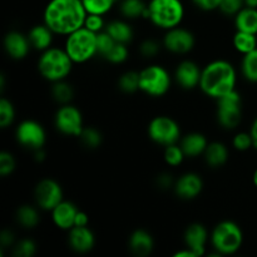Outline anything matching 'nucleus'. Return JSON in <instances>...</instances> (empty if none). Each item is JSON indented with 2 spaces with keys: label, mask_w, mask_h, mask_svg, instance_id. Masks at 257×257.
Segmentation results:
<instances>
[{
  "label": "nucleus",
  "mask_w": 257,
  "mask_h": 257,
  "mask_svg": "<svg viewBox=\"0 0 257 257\" xmlns=\"http://www.w3.org/2000/svg\"><path fill=\"white\" fill-rule=\"evenodd\" d=\"M87 15L82 0H50L44 10V24L54 34L67 37L84 27Z\"/></svg>",
  "instance_id": "f257e3e1"
},
{
  "label": "nucleus",
  "mask_w": 257,
  "mask_h": 257,
  "mask_svg": "<svg viewBox=\"0 0 257 257\" xmlns=\"http://www.w3.org/2000/svg\"><path fill=\"white\" fill-rule=\"evenodd\" d=\"M235 87L236 70L231 63L226 60H213L202 69L200 88L208 97L218 99L235 90Z\"/></svg>",
  "instance_id": "f03ea898"
},
{
  "label": "nucleus",
  "mask_w": 257,
  "mask_h": 257,
  "mask_svg": "<svg viewBox=\"0 0 257 257\" xmlns=\"http://www.w3.org/2000/svg\"><path fill=\"white\" fill-rule=\"evenodd\" d=\"M73 64L74 63L65 49L50 47L40 55L38 69L44 79L54 83L64 80L72 72Z\"/></svg>",
  "instance_id": "7ed1b4c3"
},
{
  "label": "nucleus",
  "mask_w": 257,
  "mask_h": 257,
  "mask_svg": "<svg viewBox=\"0 0 257 257\" xmlns=\"http://www.w3.org/2000/svg\"><path fill=\"white\" fill-rule=\"evenodd\" d=\"M185 17V8L181 0H151L147 18L158 28L172 29L178 27Z\"/></svg>",
  "instance_id": "20e7f679"
},
{
  "label": "nucleus",
  "mask_w": 257,
  "mask_h": 257,
  "mask_svg": "<svg viewBox=\"0 0 257 257\" xmlns=\"http://www.w3.org/2000/svg\"><path fill=\"white\" fill-rule=\"evenodd\" d=\"M65 52L73 60V63H85L92 59L97 50V33L87 29L85 27L79 28L75 32L67 35L64 45Z\"/></svg>",
  "instance_id": "39448f33"
},
{
  "label": "nucleus",
  "mask_w": 257,
  "mask_h": 257,
  "mask_svg": "<svg viewBox=\"0 0 257 257\" xmlns=\"http://www.w3.org/2000/svg\"><path fill=\"white\" fill-rule=\"evenodd\" d=\"M243 241V233L237 223L222 221L213 228L211 243L217 255H232L240 250Z\"/></svg>",
  "instance_id": "423d86ee"
},
{
  "label": "nucleus",
  "mask_w": 257,
  "mask_h": 257,
  "mask_svg": "<svg viewBox=\"0 0 257 257\" xmlns=\"http://www.w3.org/2000/svg\"><path fill=\"white\" fill-rule=\"evenodd\" d=\"M171 87L167 70L157 64L148 65L140 72V89L151 97H162Z\"/></svg>",
  "instance_id": "0eeeda50"
},
{
  "label": "nucleus",
  "mask_w": 257,
  "mask_h": 257,
  "mask_svg": "<svg viewBox=\"0 0 257 257\" xmlns=\"http://www.w3.org/2000/svg\"><path fill=\"white\" fill-rule=\"evenodd\" d=\"M148 136L155 143L161 146L175 145L180 140L181 130L175 119L167 115L155 117L148 124Z\"/></svg>",
  "instance_id": "6e6552de"
},
{
  "label": "nucleus",
  "mask_w": 257,
  "mask_h": 257,
  "mask_svg": "<svg viewBox=\"0 0 257 257\" xmlns=\"http://www.w3.org/2000/svg\"><path fill=\"white\" fill-rule=\"evenodd\" d=\"M242 118L241 97L237 90L227 93L217 99V119L223 128L233 130L237 127Z\"/></svg>",
  "instance_id": "1a4fd4ad"
},
{
  "label": "nucleus",
  "mask_w": 257,
  "mask_h": 257,
  "mask_svg": "<svg viewBox=\"0 0 257 257\" xmlns=\"http://www.w3.org/2000/svg\"><path fill=\"white\" fill-rule=\"evenodd\" d=\"M57 130L65 136L79 137L83 131V117L80 110L72 104H63L55 113Z\"/></svg>",
  "instance_id": "9d476101"
},
{
  "label": "nucleus",
  "mask_w": 257,
  "mask_h": 257,
  "mask_svg": "<svg viewBox=\"0 0 257 257\" xmlns=\"http://www.w3.org/2000/svg\"><path fill=\"white\" fill-rule=\"evenodd\" d=\"M35 202L44 211H52L63 201V191L59 183L50 178L42 180L35 187Z\"/></svg>",
  "instance_id": "9b49d317"
},
{
  "label": "nucleus",
  "mask_w": 257,
  "mask_h": 257,
  "mask_svg": "<svg viewBox=\"0 0 257 257\" xmlns=\"http://www.w3.org/2000/svg\"><path fill=\"white\" fill-rule=\"evenodd\" d=\"M17 141L24 147L37 151L43 148L45 143V131L42 124L35 120H24L15 131Z\"/></svg>",
  "instance_id": "f8f14e48"
},
{
  "label": "nucleus",
  "mask_w": 257,
  "mask_h": 257,
  "mask_svg": "<svg viewBox=\"0 0 257 257\" xmlns=\"http://www.w3.org/2000/svg\"><path fill=\"white\" fill-rule=\"evenodd\" d=\"M163 47L175 54H186L195 47V37L185 28H172L167 30L163 38Z\"/></svg>",
  "instance_id": "ddd939ff"
},
{
  "label": "nucleus",
  "mask_w": 257,
  "mask_h": 257,
  "mask_svg": "<svg viewBox=\"0 0 257 257\" xmlns=\"http://www.w3.org/2000/svg\"><path fill=\"white\" fill-rule=\"evenodd\" d=\"M201 73H202V69H200V67L195 62L183 60L177 65L175 78L178 85L183 89H193L196 87H200Z\"/></svg>",
  "instance_id": "4468645a"
},
{
  "label": "nucleus",
  "mask_w": 257,
  "mask_h": 257,
  "mask_svg": "<svg viewBox=\"0 0 257 257\" xmlns=\"http://www.w3.org/2000/svg\"><path fill=\"white\" fill-rule=\"evenodd\" d=\"M203 188L202 178L197 173H185L175 183V192L182 200H192L201 193Z\"/></svg>",
  "instance_id": "2eb2a0df"
},
{
  "label": "nucleus",
  "mask_w": 257,
  "mask_h": 257,
  "mask_svg": "<svg viewBox=\"0 0 257 257\" xmlns=\"http://www.w3.org/2000/svg\"><path fill=\"white\" fill-rule=\"evenodd\" d=\"M207 238L208 232L205 226L201 223H192L185 232V245L195 253L196 257H200L205 253Z\"/></svg>",
  "instance_id": "dca6fc26"
},
{
  "label": "nucleus",
  "mask_w": 257,
  "mask_h": 257,
  "mask_svg": "<svg viewBox=\"0 0 257 257\" xmlns=\"http://www.w3.org/2000/svg\"><path fill=\"white\" fill-rule=\"evenodd\" d=\"M4 48L9 57L19 60L27 57L32 44L29 42V38L25 37L22 33L10 32L4 38Z\"/></svg>",
  "instance_id": "f3484780"
},
{
  "label": "nucleus",
  "mask_w": 257,
  "mask_h": 257,
  "mask_svg": "<svg viewBox=\"0 0 257 257\" xmlns=\"http://www.w3.org/2000/svg\"><path fill=\"white\" fill-rule=\"evenodd\" d=\"M94 233L90 228H88V226H84V227L74 226L69 230V245L75 252H89L94 247Z\"/></svg>",
  "instance_id": "a211bd4d"
},
{
  "label": "nucleus",
  "mask_w": 257,
  "mask_h": 257,
  "mask_svg": "<svg viewBox=\"0 0 257 257\" xmlns=\"http://www.w3.org/2000/svg\"><path fill=\"white\" fill-rule=\"evenodd\" d=\"M78 208L69 201H62L52 210V218L55 226L62 230H70L74 226Z\"/></svg>",
  "instance_id": "6ab92c4d"
},
{
  "label": "nucleus",
  "mask_w": 257,
  "mask_h": 257,
  "mask_svg": "<svg viewBox=\"0 0 257 257\" xmlns=\"http://www.w3.org/2000/svg\"><path fill=\"white\" fill-rule=\"evenodd\" d=\"M153 237L146 230L133 231L130 237V248L132 253L137 257H146L153 250Z\"/></svg>",
  "instance_id": "aec40b11"
},
{
  "label": "nucleus",
  "mask_w": 257,
  "mask_h": 257,
  "mask_svg": "<svg viewBox=\"0 0 257 257\" xmlns=\"http://www.w3.org/2000/svg\"><path fill=\"white\" fill-rule=\"evenodd\" d=\"M180 146L182 148L183 153L186 155V157H197V156L205 153L208 142L205 136L195 132L185 136L181 140Z\"/></svg>",
  "instance_id": "412c9836"
},
{
  "label": "nucleus",
  "mask_w": 257,
  "mask_h": 257,
  "mask_svg": "<svg viewBox=\"0 0 257 257\" xmlns=\"http://www.w3.org/2000/svg\"><path fill=\"white\" fill-rule=\"evenodd\" d=\"M53 34L54 33L49 29L45 24L35 25L30 29L28 38H29V42L32 44V47L34 49L40 50V52H44L48 48H50L53 42Z\"/></svg>",
  "instance_id": "4be33fe9"
},
{
  "label": "nucleus",
  "mask_w": 257,
  "mask_h": 257,
  "mask_svg": "<svg viewBox=\"0 0 257 257\" xmlns=\"http://www.w3.org/2000/svg\"><path fill=\"white\" fill-rule=\"evenodd\" d=\"M235 25L238 32L257 34V9L243 7L235 15Z\"/></svg>",
  "instance_id": "5701e85b"
},
{
  "label": "nucleus",
  "mask_w": 257,
  "mask_h": 257,
  "mask_svg": "<svg viewBox=\"0 0 257 257\" xmlns=\"http://www.w3.org/2000/svg\"><path fill=\"white\" fill-rule=\"evenodd\" d=\"M203 155H205L206 162L210 167H221L227 161L228 150L223 143L212 142L208 143Z\"/></svg>",
  "instance_id": "b1692460"
},
{
  "label": "nucleus",
  "mask_w": 257,
  "mask_h": 257,
  "mask_svg": "<svg viewBox=\"0 0 257 257\" xmlns=\"http://www.w3.org/2000/svg\"><path fill=\"white\" fill-rule=\"evenodd\" d=\"M105 32L114 39L115 43L122 44H128L133 38L132 27L123 20H113L105 27Z\"/></svg>",
  "instance_id": "393cba45"
},
{
  "label": "nucleus",
  "mask_w": 257,
  "mask_h": 257,
  "mask_svg": "<svg viewBox=\"0 0 257 257\" xmlns=\"http://www.w3.org/2000/svg\"><path fill=\"white\" fill-rule=\"evenodd\" d=\"M147 8L143 0H122L120 2V14L127 19H137V18H147Z\"/></svg>",
  "instance_id": "a878e982"
},
{
  "label": "nucleus",
  "mask_w": 257,
  "mask_h": 257,
  "mask_svg": "<svg viewBox=\"0 0 257 257\" xmlns=\"http://www.w3.org/2000/svg\"><path fill=\"white\" fill-rule=\"evenodd\" d=\"M233 47L241 54H247V53L252 52L257 48V39L255 34H250V33L245 32H236L233 35Z\"/></svg>",
  "instance_id": "bb28decb"
},
{
  "label": "nucleus",
  "mask_w": 257,
  "mask_h": 257,
  "mask_svg": "<svg viewBox=\"0 0 257 257\" xmlns=\"http://www.w3.org/2000/svg\"><path fill=\"white\" fill-rule=\"evenodd\" d=\"M39 213L33 206L24 205L18 208L17 221L25 228H33L39 223Z\"/></svg>",
  "instance_id": "cd10ccee"
},
{
  "label": "nucleus",
  "mask_w": 257,
  "mask_h": 257,
  "mask_svg": "<svg viewBox=\"0 0 257 257\" xmlns=\"http://www.w3.org/2000/svg\"><path fill=\"white\" fill-rule=\"evenodd\" d=\"M241 70H242V75L246 80L251 83H257V48L247 54H243Z\"/></svg>",
  "instance_id": "c85d7f7f"
},
{
  "label": "nucleus",
  "mask_w": 257,
  "mask_h": 257,
  "mask_svg": "<svg viewBox=\"0 0 257 257\" xmlns=\"http://www.w3.org/2000/svg\"><path fill=\"white\" fill-rule=\"evenodd\" d=\"M52 95L53 98H54L55 102H58L59 104H68V103L73 99L74 90H73L72 85L68 84L67 82L59 80V82L53 83Z\"/></svg>",
  "instance_id": "c756f323"
},
{
  "label": "nucleus",
  "mask_w": 257,
  "mask_h": 257,
  "mask_svg": "<svg viewBox=\"0 0 257 257\" xmlns=\"http://www.w3.org/2000/svg\"><path fill=\"white\" fill-rule=\"evenodd\" d=\"M88 14L104 15L113 8L117 0H82Z\"/></svg>",
  "instance_id": "7c9ffc66"
},
{
  "label": "nucleus",
  "mask_w": 257,
  "mask_h": 257,
  "mask_svg": "<svg viewBox=\"0 0 257 257\" xmlns=\"http://www.w3.org/2000/svg\"><path fill=\"white\" fill-rule=\"evenodd\" d=\"M80 140H82V143L87 148H90V150H94V148H98L102 143V135H100L99 131L97 128L93 127H87L83 128L82 133H80Z\"/></svg>",
  "instance_id": "2f4dec72"
},
{
  "label": "nucleus",
  "mask_w": 257,
  "mask_h": 257,
  "mask_svg": "<svg viewBox=\"0 0 257 257\" xmlns=\"http://www.w3.org/2000/svg\"><path fill=\"white\" fill-rule=\"evenodd\" d=\"M119 88L124 93H135L140 89V73L127 72L119 78Z\"/></svg>",
  "instance_id": "473e14b6"
},
{
  "label": "nucleus",
  "mask_w": 257,
  "mask_h": 257,
  "mask_svg": "<svg viewBox=\"0 0 257 257\" xmlns=\"http://www.w3.org/2000/svg\"><path fill=\"white\" fill-rule=\"evenodd\" d=\"M15 118V110L12 102L7 98H2L0 100V127L7 128L13 123Z\"/></svg>",
  "instance_id": "72a5a7b5"
},
{
  "label": "nucleus",
  "mask_w": 257,
  "mask_h": 257,
  "mask_svg": "<svg viewBox=\"0 0 257 257\" xmlns=\"http://www.w3.org/2000/svg\"><path fill=\"white\" fill-rule=\"evenodd\" d=\"M186 155L183 153L181 146H178L177 143L175 145H170L166 147L165 150V161L167 162V165L170 166H178L183 162Z\"/></svg>",
  "instance_id": "f704fd0d"
},
{
  "label": "nucleus",
  "mask_w": 257,
  "mask_h": 257,
  "mask_svg": "<svg viewBox=\"0 0 257 257\" xmlns=\"http://www.w3.org/2000/svg\"><path fill=\"white\" fill-rule=\"evenodd\" d=\"M127 58H128L127 44L115 43L114 47H113L112 49H110V52L104 57V59H107L108 62L113 63V64H119V63L124 62Z\"/></svg>",
  "instance_id": "c9c22d12"
},
{
  "label": "nucleus",
  "mask_w": 257,
  "mask_h": 257,
  "mask_svg": "<svg viewBox=\"0 0 257 257\" xmlns=\"http://www.w3.org/2000/svg\"><path fill=\"white\" fill-rule=\"evenodd\" d=\"M115 45L114 39L108 34L105 30L103 32L97 33V50H98V54L102 55L103 58L110 52L113 47Z\"/></svg>",
  "instance_id": "e433bc0d"
},
{
  "label": "nucleus",
  "mask_w": 257,
  "mask_h": 257,
  "mask_svg": "<svg viewBox=\"0 0 257 257\" xmlns=\"http://www.w3.org/2000/svg\"><path fill=\"white\" fill-rule=\"evenodd\" d=\"M35 251H37V246L34 241L30 238H24L15 245L14 255L17 257H32L35 255Z\"/></svg>",
  "instance_id": "4c0bfd02"
},
{
  "label": "nucleus",
  "mask_w": 257,
  "mask_h": 257,
  "mask_svg": "<svg viewBox=\"0 0 257 257\" xmlns=\"http://www.w3.org/2000/svg\"><path fill=\"white\" fill-rule=\"evenodd\" d=\"M245 7V0H221L218 9L225 15H236Z\"/></svg>",
  "instance_id": "58836bf2"
},
{
  "label": "nucleus",
  "mask_w": 257,
  "mask_h": 257,
  "mask_svg": "<svg viewBox=\"0 0 257 257\" xmlns=\"http://www.w3.org/2000/svg\"><path fill=\"white\" fill-rule=\"evenodd\" d=\"M232 145H233V147L236 148V150L241 151V152L250 150L251 147H253L252 138H251L250 132H248V133H245V132L237 133V135L233 137Z\"/></svg>",
  "instance_id": "ea45409f"
},
{
  "label": "nucleus",
  "mask_w": 257,
  "mask_h": 257,
  "mask_svg": "<svg viewBox=\"0 0 257 257\" xmlns=\"http://www.w3.org/2000/svg\"><path fill=\"white\" fill-rule=\"evenodd\" d=\"M15 170V160L9 152L0 153V175L3 177L13 173Z\"/></svg>",
  "instance_id": "a19ab883"
},
{
  "label": "nucleus",
  "mask_w": 257,
  "mask_h": 257,
  "mask_svg": "<svg viewBox=\"0 0 257 257\" xmlns=\"http://www.w3.org/2000/svg\"><path fill=\"white\" fill-rule=\"evenodd\" d=\"M84 27L94 33L103 32V28H104V20H103V15L88 14L87 18H85Z\"/></svg>",
  "instance_id": "79ce46f5"
},
{
  "label": "nucleus",
  "mask_w": 257,
  "mask_h": 257,
  "mask_svg": "<svg viewBox=\"0 0 257 257\" xmlns=\"http://www.w3.org/2000/svg\"><path fill=\"white\" fill-rule=\"evenodd\" d=\"M140 52L142 53V55H145V57L147 58L155 57V55H157L158 52H160V44H158L156 40L147 39L141 44Z\"/></svg>",
  "instance_id": "37998d69"
},
{
  "label": "nucleus",
  "mask_w": 257,
  "mask_h": 257,
  "mask_svg": "<svg viewBox=\"0 0 257 257\" xmlns=\"http://www.w3.org/2000/svg\"><path fill=\"white\" fill-rule=\"evenodd\" d=\"M192 3L198 9L205 10V12H211V10L220 8L221 0H192Z\"/></svg>",
  "instance_id": "c03bdc74"
},
{
  "label": "nucleus",
  "mask_w": 257,
  "mask_h": 257,
  "mask_svg": "<svg viewBox=\"0 0 257 257\" xmlns=\"http://www.w3.org/2000/svg\"><path fill=\"white\" fill-rule=\"evenodd\" d=\"M13 242H14V235H13L12 231H9V230L3 231L2 235H0V243H2L3 248L13 245Z\"/></svg>",
  "instance_id": "a18cd8bd"
},
{
  "label": "nucleus",
  "mask_w": 257,
  "mask_h": 257,
  "mask_svg": "<svg viewBox=\"0 0 257 257\" xmlns=\"http://www.w3.org/2000/svg\"><path fill=\"white\" fill-rule=\"evenodd\" d=\"M89 223V218H88V215L83 211H78L77 216H75L74 226H79V227H84V226H88ZM73 226V227H74Z\"/></svg>",
  "instance_id": "49530a36"
},
{
  "label": "nucleus",
  "mask_w": 257,
  "mask_h": 257,
  "mask_svg": "<svg viewBox=\"0 0 257 257\" xmlns=\"http://www.w3.org/2000/svg\"><path fill=\"white\" fill-rule=\"evenodd\" d=\"M157 183L161 188H165L166 190V188H168L172 186L173 181H172V177H171L170 175H161L160 177H158Z\"/></svg>",
  "instance_id": "de8ad7c7"
},
{
  "label": "nucleus",
  "mask_w": 257,
  "mask_h": 257,
  "mask_svg": "<svg viewBox=\"0 0 257 257\" xmlns=\"http://www.w3.org/2000/svg\"><path fill=\"white\" fill-rule=\"evenodd\" d=\"M250 135L251 138H252V143H253V147L257 150V118L253 120L252 125H251V130H250Z\"/></svg>",
  "instance_id": "09e8293b"
},
{
  "label": "nucleus",
  "mask_w": 257,
  "mask_h": 257,
  "mask_svg": "<svg viewBox=\"0 0 257 257\" xmlns=\"http://www.w3.org/2000/svg\"><path fill=\"white\" fill-rule=\"evenodd\" d=\"M175 257H196L195 253L190 250V248L185 247V250H181L175 253Z\"/></svg>",
  "instance_id": "8fccbe9b"
},
{
  "label": "nucleus",
  "mask_w": 257,
  "mask_h": 257,
  "mask_svg": "<svg viewBox=\"0 0 257 257\" xmlns=\"http://www.w3.org/2000/svg\"><path fill=\"white\" fill-rule=\"evenodd\" d=\"M245 7L257 9V0H245Z\"/></svg>",
  "instance_id": "3c124183"
},
{
  "label": "nucleus",
  "mask_w": 257,
  "mask_h": 257,
  "mask_svg": "<svg viewBox=\"0 0 257 257\" xmlns=\"http://www.w3.org/2000/svg\"><path fill=\"white\" fill-rule=\"evenodd\" d=\"M252 181H253V185H255L256 187H257V170L255 171V173H253V176H252Z\"/></svg>",
  "instance_id": "603ef678"
}]
</instances>
